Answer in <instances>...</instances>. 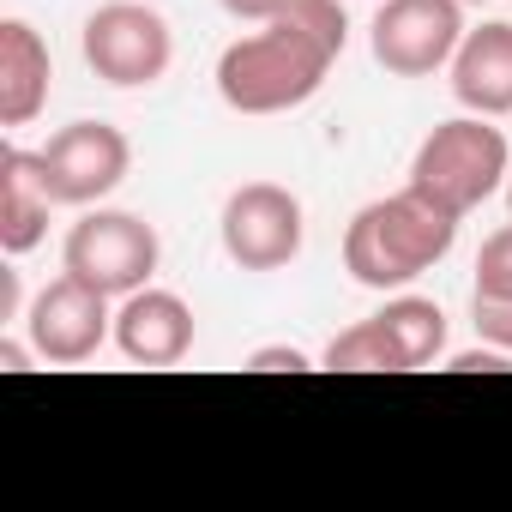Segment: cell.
Returning <instances> with one entry per match:
<instances>
[{
    "label": "cell",
    "mask_w": 512,
    "mask_h": 512,
    "mask_svg": "<svg viewBox=\"0 0 512 512\" xmlns=\"http://www.w3.org/2000/svg\"><path fill=\"white\" fill-rule=\"evenodd\" d=\"M326 368H338V374H404L380 320H356L350 332H338L326 344Z\"/></svg>",
    "instance_id": "15"
},
{
    "label": "cell",
    "mask_w": 512,
    "mask_h": 512,
    "mask_svg": "<svg viewBox=\"0 0 512 512\" xmlns=\"http://www.w3.org/2000/svg\"><path fill=\"white\" fill-rule=\"evenodd\" d=\"M223 13H235V19H253V25H266V19H278L290 0H217Z\"/></svg>",
    "instance_id": "20"
},
{
    "label": "cell",
    "mask_w": 512,
    "mask_h": 512,
    "mask_svg": "<svg viewBox=\"0 0 512 512\" xmlns=\"http://www.w3.org/2000/svg\"><path fill=\"white\" fill-rule=\"evenodd\" d=\"M85 67L103 79V85H157L175 61V37H169V19L145 0H109L85 19Z\"/></svg>",
    "instance_id": "5"
},
{
    "label": "cell",
    "mask_w": 512,
    "mask_h": 512,
    "mask_svg": "<svg viewBox=\"0 0 512 512\" xmlns=\"http://www.w3.org/2000/svg\"><path fill=\"white\" fill-rule=\"evenodd\" d=\"M157 260H163V241L133 211H85L67 229V247H61V266L73 278H85L91 290H103V296L145 290L151 272H157Z\"/></svg>",
    "instance_id": "4"
},
{
    "label": "cell",
    "mask_w": 512,
    "mask_h": 512,
    "mask_svg": "<svg viewBox=\"0 0 512 512\" xmlns=\"http://www.w3.org/2000/svg\"><path fill=\"white\" fill-rule=\"evenodd\" d=\"M0 368H7V374H19V368H25V350H19L13 338H0Z\"/></svg>",
    "instance_id": "22"
},
{
    "label": "cell",
    "mask_w": 512,
    "mask_h": 512,
    "mask_svg": "<svg viewBox=\"0 0 512 512\" xmlns=\"http://www.w3.org/2000/svg\"><path fill=\"white\" fill-rule=\"evenodd\" d=\"M506 205H512V175H506Z\"/></svg>",
    "instance_id": "23"
},
{
    "label": "cell",
    "mask_w": 512,
    "mask_h": 512,
    "mask_svg": "<svg viewBox=\"0 0 512 512\" xmlns=\"http://www.w3.org/2000/svg\"><path fill=\"white\" fill-rule=\"evenodd\" d=\"M49 43L25 19H0V127H31L49 103Z\"/></svg>",
    "instance_id": "12"
},
{
    "label": "cell",
    "mask_w": 512,
    "mask_h": 512,
    "mask_svg": "<svg viewBox=\"0 0 512 512\" xmlns=\"http://www.w3.org/2000/svg\"><path fill=\"white\" fill-rule=\"evenodd\" d=\"M476 290L482 296H512V223L482 241V253H476Z\"/></svg>",
    "instance_id": "16"
},
{
    "label": "cell",
    "mask_w": 512,
    "mask_h": 512,
    "mask_svg": "<svg viewBox=\"0 0 512 512\" xmlns=\"http://www.w3.org/2000/svg\"><path fill=\"white\" fill-rule=\"evenodd\" d=\"M127 169H133V145L109 121H73L49 133V145L37 151V181L49 187L55 205H97L127 181Z\"/></svg>",
    "instance_id": "7"
},
{
    "label": "cell",
    "mask_w": 512,
    "mask_h": 512,
    "mask_svg": "<svg viewBox=\"0 0 512 512\" xmlns=\"http://www.w3.org/2000/svg\"><path fill=\"white\" fill-rule=\"evenodd\" d=\"M512 175V151H506V133L488 127V115H458V121H440L422 145H416V163H410V187H422L434 205H446L452 217L476 211L488 193H500Z\"/></svg>",
    "instance_id": "3"
},
{
    "label": "cell",
    "mask_w": 512,
    "mask_h": 512,
    "mask_svg": "<svg viewBox=\"0 0 512 512\" xmlns=\"http://www.w3.org/2000/svg\"><path fill=\"white\" fill-rule=\"evenodd\" d=\"M25 332H31V350L43 362H61V368H79L91 362L109 338H115V314H109V296L91 290L85 278H55L31 314H25Z\"/></svg>",
    "instance_id": "9"
},
{
    "label": "cell",
    "mask_w": 512,
    "mask_h": 512,
    "mask_svg": "<svg viewBox=\"0 0 512 512\" xmlns=\"http://www.w3.org/2000/svg\"><path fill=\"white\" fill-rule=\"evenodd\" d=\"M374 320L386 326V338H392L404 374H410V368H428V362L446 350V314H440V302H428V296H398V302H386Z\"/></svg>",
    "instance_id": "14"
},
{
    "label": "cell",
    "mask_w": 512,
    "mask_h": 512,
    "mask_svg": "<svg viewBox=\"0 0 512 512\" xmlns=\"http://www.w3.org/2000/svg\"><path fill=\"white\" fill-rule=\"evenodd\" d=\"M470 326H476V338L482 344H494V350H506L512 356V296H470Z\"/></svg>",
    "instance_id": "17"
},
{
    "label": "cell",
    "mask_w": 512,
    "mask_h": 512,
    "mask_svg": "<svg viewBox=\"0 0 512 512\" xmlns=\"http://www.w3.org/2000/svg\"><path fill=\"white\" fill-rule=\"evenodd\" d=\"M247 368H253V374H308L314 362H308L302 350H290V344H266V350L247 356Z\"/></svg>",
    "instance_id": "18"
},
{
    "label": "cell",
    "mask_w": 512,
    "mask_h": 512,
    "mask_svg": "<svg viewBox=\"0 0 512 512\" xmlns=\"http://www.w3.org/2000/svg\"><path fill=\"white\" fill-rule=\"evenodd\" d=\"M115 350L139 368H175L193 350V308L175 290H133L115 314Z\"/></svg>",
    "instance_id": "10"
},
{
    "label": "cell",
    "mask_w": 512,
    "mask_h": 512,
    "mask_svg": "<svg viewBox=\"0 0 512 512\" xmlns=\"http://www.w3.org/2000/svg\"><path fill=\"white\" fill-rule=\"evenodd\" d=\"M500 368H506V350H494V344L452 356V374H500Z\"/></svg>",
    "instance_id": "19"
},
{
    "label": "cell",
    "mask_w": 512,
    "mask_h": 512,
    "mask_svg": "<svg viewBox=\"0 0 512 512\" xmlns=\"http://www.w3.org/2000/svg\"><path fill=\"white\" fill-rule=\"evenodd\" d=\"M464 7H482V0H464Z\"/></svg>",
    "instance_id": "24"
},
{
    "label": "cell",
    "mask_w": 512,
    "mask_h": 512,
    "mask_svg": "<svg viewBox=\"0 0 512 512\" xmlns=\"http://www.w3.org/2000/svg\"><path fill=\"white\" fill-rule=\"evenodd\" d=\"M223 253L241 272H278L302 253V199L278 181H247L223 199Z\"/></svg>",
    "instance_id": "8"
},
{
    "label": "cell",
    "mask_w": 512,
    "mask_h": 512,
    "mask_svg": "<svg viewBox=\"0 0 512 512\" xmlns=\"http://www.w3.org/2000/svg\"><path fill=\"white\" fill-rule=\"evenodd\" d=\"M344 37L350 25L338 0H290L278 19H266V31L235 37L217 55V97L235 115L302 109L344 55Z\"/></svg>",
    "instance_id": "1"
},
{
    "label": "cell",
    "mask_w": 512,
    "mask_h": 512,
    "mask_svg": "<svg viewBox=\"0 0 512 512\" xmlns=\"http://www.w3.org/2000/svg\"><path fill=\"white\" fill-rule=\"evenodd\" d=\"M49 187L37 181V151H0V253L19 260L49 235Z\"/></svg>",
    "instance_id": "13"
},
{
    "label": "cell",
    "mask_w": 512,
    "mask_h": 512,
    "mask_svg": "<svg viewBox=\"0 0 512 512\" xmlns=\"http://www.w3.org/2000/svg\"><path fill=\"white\" fill-rule=\"evenodd\" d=\"M0 320H19V272L0 266Z\"/></svg>",
    "instance_id": "21"
},
{
    "label": "cell",
    "mask_w": 512,
    "mask_h": 512,
    "mask_svg": "<svg viewBox=\"0 0 512 512\" xmlns=\"http://www.w3.org/2000/svg\"><path fill=\"white\" fill-rule=\"evenodd\" d=\"M458 241V217L434 205L422 187H398L374 205H362L344 229V272L362 290H404L428 266H440Z\"/></svg>",
    "instance_id": "2"
},
{
    "label": "cell",
    "mask_w": 512,
    "mask_h": 512,
    "mask_svg": "<svg viewBox=\"0 0 512 512\" xmlns=\"http://www.w3.org/2000/svg\"><path fill=\"white\" fill-rule=\"evenodd\" d=\"M452 97L470 115H512V25L494 19L482 31H464L452 55Z\"/></svg>",
    "instance_id": "11"
},
{
    "label": "cell",
    "mask_w": 512,
    "mask_h": 512,
    "mask_svg": "<svg viewBox=\"0 0 512 512\" xmlns=\"http://www.w3.org/2000/svg\"><path fill=\"white\" fill-rule=\"evenodd\" d=\"M464 43V0H380L368 49L392 79H428L452 67Z\"/></svg>",
    "instance_id": "6"
}]
</instances>
